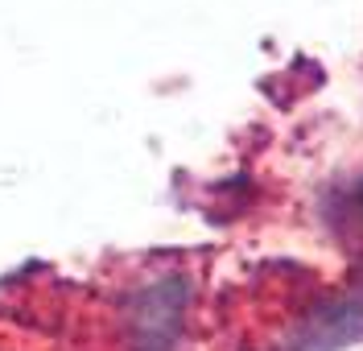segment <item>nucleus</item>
Masks as SVG:
<instances>
[{"label": "nucleus", "instance_id": "obj_1", "mask_svg": "<svg viewBox=\"0 0 363 351\" xmlns=\"http://www.w3.org/2000/svg\"><path fill=\"white\" fill-rule=\"evenodd\" d=\"M363 339V298L326 302L318 314L306 318L297 351H342Z\"/></svg>", "mask_w": 363, "mask_h": 351}, {"label": "nucleus", "instance_id": "obj_2", "mask_svg": "<svg viewBox=\"0 0 363 351\" xmlns=\"http://www.w3.org/2000/svg\"><path fill=\"white\" fill-rule=\"evenodd\" d=\"M355 203H359V215H363V186H359V199H355Z\"/></svg>", "mask_w": 363, "mask_h": 351}]
</instances>
